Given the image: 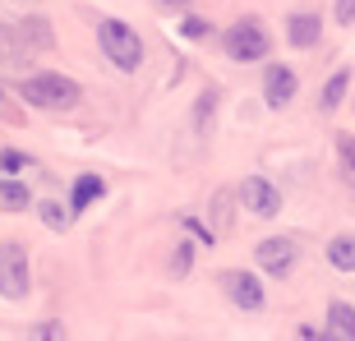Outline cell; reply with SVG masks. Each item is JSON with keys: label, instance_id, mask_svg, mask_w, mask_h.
<instances>
[{"label": "cell", "instance_id": "6da1fadb", "mask_svg": "<svg viewBox=\"0 0 355 341\" xmlns=\"http://www.w3.org/2000/svg\"><path fill=\"white\" fill-rule=\"evenodd\" d=\"M19 97H24V106H33V111L65 116V111H74V106L83 102V88H79V79H69L60 69H42V74H24V79H19Z\"/></svg>", "mask_w": 355, "mask_h": 341}, {"label": "cell", "instance_id": "7a4b0ae2", "mask_svg": "<svg viewBox=\"0 0 355 341\" xmlns=\"http://www.w3.org/2000/svg\"><path fill=\"white\" fill-rule=\"evenodd\" d=\"M222 55L236 60V65H259V60L272 55V33L263 28V19L245 14V19H236V24L222 33Z\"/></svg>", "mask_w": 355, "mask_h": 341}, {"label": "cell", "instance_id": "3957f363", "mask_svg": "<svg viewBox=\"0 0 355 341\" xmlns=\"http://www.w3.org/2000/svg\"><path fill=\"white\" fill-rule=\"evenodd\" d=\"M97 42H102V55L125 74H134L144 65V37L125 19H97Z\"/></svg>", "mask_w": 355, "mask_h": 341}, {"label": "cell", "instance_id": "277c9868", "mask_svg": "<svg viewBox=\"0 0 355 341\" xmlns=\"http://www.w3.org/2000/svg\"><path fill=\"white\" fill-rule=\"evenodd\" d=\"M28 290H33V268H28V250L19 240H5L0 245V300H28Z\"/></svg>", "mask_w": 355, "mask_h": 341}, {"label": "cell", "instance_id": "5b68a950", "mask_svg": "<svg viewBox=\"0 0 355 341\" xmlns=\"http://www.w3.org/2000/svg\"><path fill=\"white\" fill-rule=\"evenodd\" d=\"M217 286L226 290V300L236 304L240 314H259V309L268 304L263 281H259L254 272H240V268H222V272H217Z\"/></svg>", "mask_w": 355, "mask_h": 341}, {"label": "cell", "instance_id": "8992f818", "mask_svg": "<svg viewBox=\"0 0 355 341\" xmlns=\"http://www.w3.org/2000/svg\"><path fill=\"white\" fill-rule=\"evenodd\" d=\"M254 263H259L268 277H291V272H295V263H300V240H295V236H268V240H259Z\"/></svg>", "mask_w": 355, "mask_h": 341}, {"label": "cell", "instance_id": "52a82bcc", "mask_svg": "<svg viewBox=\"0 0 355 341\" xmlns=\"http://www.w3.org/2000/svg\"><path fill=\"white\" fill-rule=\"evenodd\" d=\"M236 198L250 217H263V222L282 212V189H277L272 180H263V175H245V180L236 184Z\"/></svg>", "mask_w": 355, "mask_h": 341}, {"label": "cell", "instance_id": "ba28073f", "mask_svg": "<svg viewBox=\"0 0 355 341\" xmlns=\"http://www.w3.org/2000/svg\"><path fill=\"white\" fill-rule=\"evenodd\" d=\"M295 92H300V79H295V69L291 65H268L263 69V102L272 111H286L295 102Z\"/></svg>", "mask_w": 355, "mask_h": 341}, {"label": "cell", "instance_id": "9c48e42d", "mask_svg": "<svg viewBox=\"0 0 355 341\" xmlns=\"http://www.w3.org/2000/svg\"><path fill=\"white\" fill-rule=\"evenodd\" d=\"M33 60H37V51H33V42L24 37L19 19H14V24H0V65H10V69L24 74Z\"/></svg>", "mask_w": 355, "mask_h": 341}, {"label": "cell", "instance_id": "30bf717a", "mask_svg": "<svg viewBox=\"0 0 355 341\" xmlns=\"http://www.w3.org/2000/svg\"><path fill=\"white\" fill-rule=\"evenodd\" d=\"M286 42L295 51H314L318 42H323V19H318L314 10H295L286 19Z\"/></svg>", "mask_w": 355, "mask_h": 341}, {"label": "cell", "instance_id": "8fae6325", "mask_svg": "<svg viewBox=\"0 0 355 341\" xmlns=\"http://www.w3.org/2000/svg\"><path fill=\"white\" fill-rule=\"evenodd\" d=\"M102 198H106V180L97 175V170L74 175V184H69V208L74 212H88L92 203H102Z\"/></svg>", "mask_w": 355, "mask_h": 341}, {"label": "cell", "instance_id": "7c38bea8", "mask_svg": "<svg viewBox=\"0 0 355 341\" xmlns=\"http://www.w3.org/2000/svg\"><path fill=\"white\" fill-rule=\"evenodd\" d=\"M323 337L355 341V304H346V300H332L328 304V328H323Z\"/></svg>", "mask_w": 355, "mask_h": 341}, {"label": "cell", "instance_id": "4fadbf2b", "mask_svg": "<svg viewBox=\"0 0 355 341\" xmlns=\"http://www.w3.org/2000/svg\"><path fill=\"white\" fill-rule=\"evenodd\" d=\"M33 208V194L19 175H0V212H24Z\"/></svg>", "mask_w": 355, "mask_h": 341}, {"label": "cell", "instance_id": "5bb4252c", "mask_svg": "<svg viewBox=\"0 0 355 341\" xmlns=\"http://www.w3.org/2000/svg\"><path fill=\"white\" fill-rule=\"evenodd\" d=\"M346 92H351V69H337V74L323 83V92H318V111H323V116H332V111L346 102Z\"/></svg>", "mask_w": 355, "mask_h": 341}, {"label": "cell", "instance_id": "9a60e30c", "mask_svg": "<svg viewBox=\"0 0 355 341\" xmlns=\"http://www.w3.org/2000/svg\"><path fill=\"white\" fill-rule=\"evenodd\" d=\"M33 208H37L42 226H46V231H55V236H65L69 222H74V208H60L55 198H42V203H33Z\"/></svg>", "mask_w": 355, "mask_h": 341}, {"label": "cell", "instance_id": "2e32d148", "mask_svg": "<svg viewBox=\"0 0 355 341\" xmlns=\"http://www.w3.org/2000/svg\"><path fill=\"white\" fill-rule=\"evenodd\" d=\"M328 263L337 268V272H355V236L351 231H342V236L328 240Z\"/></svg>", "mask_w": 355, "mask_h": 341}, {"label": "cell", "instance_id": "e0dca14e", "mask_svg": "<svg viewBox=\"0 0 355 341\" xmlns=\"http://www.w3.org/2000/svg\"><path fill=\"white\" fill-rule=\"evenodd\" d=\"M217 102H222V92H217V88H203V97L194 102V130H198V134H208V130H212Z\"/></svg>", "mask_w": 355, "mask_h": 341}, {"label": "cell", "instance_id": "ac0fdd59", "mask_svg": "<svg viewBox=\"0 0 355 341\" xmlns=\"http://www.w3.org/2000/svg\"><path fill=\"white\" fill-rule=\"evenodd\" d=\"M337 170H342V180L355 189V134H342V139H337Z\"/></svg>", "mask_w": 355, "mask_h": 341}, {"label": "cell", "instance_id": "d6986e66", "mask_svg": "<svg viewBox=\"0 0 355 341\" xmlns=\"http://www.w3.org/2000/svg\"><path fill=\"white\" fill-rule=\"evenodd\" d=\"M28 166H33L28 152H19V148H0V170H5V175H24Z\"/></svg>", "mask_w": 355, "mask_h": 341}, {"label": "cell", "instance_id": "ffe728a7", "mask_svg": "<svg viewBox=\"0 0 355 341\" xmlns=\"http://www.w3.org/2000/svg\"><path fill=\"white\" fill-rule=\"evenodd\" d=\"M189 268H194V245L180 240V245H175V259H171V272L175 277H189Z\"/></svg>", "mask_w": 355, "mask_h": 341}, {"label": "cell", "instance_id": "44dd1931", "mask_svg": "<svg viewBox=\"0 0 355 341\" xmlns=\"http://www.w3.org/2000/svg\"><path fill=\"white\" fill-rule=\"evenodd\" d=\"M180 37L203 42V37H212V24H208V19H184V24H180Z\"/></svg>", "mask_w": 355, "mask_h": 341}, {"label": "cell", "instance_id": "7402d4cb", "mask_svg": "<svg viewBox=\"0 0 355 341\" xmlns=\"http://www.w3.org/2000/svg\"><path fill=\"white\" fill-rule=\"evenodd\" d=\"M332 19L342 28H351L355 24V0H337V5H332Z\"/></svg>", "mask_w": 355, "mask_h": 341}, {"label": "cell", "instance_id": "603a6c76", "mask_svg": "<svg viewBox=\"0 0 355 341\" xmlns=\"http://www.w3.org/2000/svg\"><path fill=\"white\" fill-rule=\"evenodd\" d=\"M162 5H175V10H184V5H189V0H162Z\"/></svg>", "mask_w": 355, "mask_h": 341}, {"label": "cell", "instance_id": "cb8c5ba5", "mask_svg": "<svg viewBox=\"0 0 355 341\" xmlns=\"http://www.w3.org/2000/svg\"><path fill=\"white\" fill-rule=\"evenodd\" d=\"M0 102H5V88H0Z\"/></svg>", "mask_w": 355, "mask_h": 341}]
</instances>
